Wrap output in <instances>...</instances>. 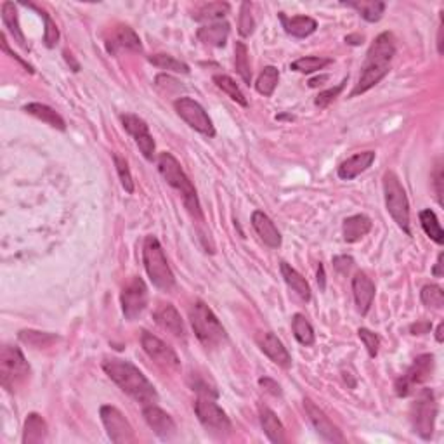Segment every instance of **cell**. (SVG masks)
<instances>
[{"mask_svg":"<svg viewBox=\"0 0 444 444\" xmlns=\"http://www.w3.org/2000/svg\"><path fill=\"white\" fill-rule=\"evenodd\" d=\"M396 54V38L394 35L384 32L380 33L375 40L370 45L368 52H366V60L361 68V77L357 80L356 87L350 92V97H356L360 94H365L370 89L375 87L385 79L389 72H391V61Z\"/></svg>","mask_w":444,"mask_h":444,"instance_id":"cell-1","label":"cell"},{"mask_svg":"<svg viewBox=\"0 0 444 444\" xmlns=\"http://www.w3.org/2000/svg\"><path fill=\"white\" fill-rule=\"evenodd\" d=\"M103 370L135 403H141L143 406H148V404H155L158 401L155 385L131 361L122 360V357H110V360H106L103 363Z\"/></svg>","mask_w":444,"mask_h":444,"instance_id":"cell-2","label":"cell"},{"mask_svg":"<svg viewBox=\"0 0 444 444\" xmlns=\"http://www.w3.org/2000/svg\"><path fill=\"white\" fill-rule=\"evenodd\" d=\"M157 165H158L160 175L165 179L167 184H170L175 191L181 193L182 201H184L186 209L189 210L191 216L198 221H204V213H201L196 189H194L191 179L186 175L184 170H182L181 163L177 162V158H175L172 153H167L165 151V153H160Z\"/></svg>","mask_w":444,"mask_h":444,"instance_id":"cell-3","label":"cell"},{"mask_svg":"<svg viewBox=\"0 0 444 444\" xmlns=\"http://www.w3.org/2000/svg\"><path fill=\"white\" fill-rule=\"evenodd\" d=\"M189 321L196 338L206 349L221 348L228 340V333L221 325L219 318L205 302L198 301L193 304V307L189 309Z\"/></svg>","mask_w":444,"mask_h":444,"instance_id":"cell-4","label":"cell"},{"mask_svg":"<svg viewBox=\"0 0 444 444\" xmlns=\"http://www.w3.org/2000/svg\"><path fill=\"white\" fill-rule=\"evenodd\" d=\"M143 262L148 278L155 287L163 292H170L175 287V276L169 266L165 252L157 236H146L143 243Z\"/></svg>","mask_w":444,"mask_h":444,"instance_id":"cell-5","label":"cell"},{"mask_svg":"<svg viewBox=\"0 0 444 444\" xmlns=\"http://www.w3.org/2000/svg\"><path fill=\"white\" fill-rule=\"evenodd\" d=\"M384 194L387 212L391 213L396 224L410 236V201H408L406 191L401 184L399 177L392 170H387L384 174Z\"/></svg>","mask_w":444,"mask_h":444,"instance_id":"cell-6","label":"cell"},{"mask_svg":"<svg viewBox=\"0 0 444 444\" xmlns=\"http://www.w3.org/2000/svg\"><path fill=\"white\" fill-rule=\"evenodd\" d=\"M30 377V365L19 348L4 345L0 350V384L4 389L14 392Z\"/></svg>","mask_w":444,"mask_h":444,"instance_id":"cell-7","label":"cell"},{"mask_svg":"<svg viewBox=\"0 0 444 444\" xmlns=\"http://www.w3.org/2000/svg\"><path fill=\"white\" fill-rule=\"evenodd\" d=\"M435 416H438V403L434 392L431 389H423L411 406V426L415 434L428 441L434 434Z\"/></svg>","mask_w":444,"mask_h":444,"instance_id":"cell-8","label":"cell"},{"mask_svg":"<svg viewBox=\"0 0 444 444\" xmlns=\"http://www.w3.org/2000/svg\"><path fill=\"white\" fill-rule=\"evenodd\" d=\"M194 413H196L200 423L206 428V432L216 435H226L231 431V420L226 415L219 404L216 403L213 396L200 394L194 403Z\"/></svg>","mask_w":444,"mask_h":444,"instance_id":"cell-9","label":"cell"},{"mask_svg":"<svg viewBox=\"0 0 444 444\" xmlns=\"http://www.w3.org/2000/svg\"><path fill=\"white\" fill-rule=\"evenodd\" d=\"M174 108L177 111V115L191 128L206 135V138H213L216 135V127H213L212 118H210L209 113L205 111V108L198 101L191 99V97H179V99L174 101Z\"/></svg>","mask_w":444,"mask_h":444,"instance_id":"cell-10","label":"cell"},{"mask_svg":"<svg viewBox=\"0 0 444 444\" xmlns=\"http://www.w3.org/2000/svg\"><path fill=\"white\" fill-rule=\"evenodd\" d=\"M434 372V356L432 354H422L413 361V365L406 370L401 379L396 382V394L399 397H406L413 392V387L426 382L432 377Z\"/></svg>","mask_w":444,"mask_h":444,"instance_id":"cell-11","label":"cell"},{"mask_svg":"<svg viewBox=\"0 0 444 444\" xmlns=\"http://www.w3.org/2000/svg\"><path fill=\"white\" fill-rule=\"evenodd\" d=\"M103 426L108 431V435L113 443L116 444H131L135 443V432L132 428L131 422L123 416V413L118 408L104 404L99 410Z\"/></svg>","mask_w":444,"mask_h":444,"instance_id":"cell-12","label":"cell"},{"mask_svg":"<svg viewBox=\"0 0 444 444\" xmlns=\"http://www.w3.org/2000/svg\"><path fill=\"white\" fill-rule=\"evenodd\" d=\"M122 311L128 321H135L148 307V287L139 276H134L122 290Z\"/></svg>","mask_w":444,"mask_h":444,"instance_id":"cell-13","label":"cell"},{"mask_svg":"<svg viewBox=\"0 0 444 444\" xmlns=\"http://www.w3.org/2000/svg\"><path fill=\"white\" fill-rule=\"evenodd\" d=\"M141 345L144 353H146L157 365L163 366V368L167 370H172V372L181 368V361H179L175 350L170 348V345H167L162 338H158L157 335L144 330L141 335Z\"/></svg>","mask_w":444,"mask_h":444,"instance_id":"cell-14","label":"cell"},{"mask_svg":"<svg viewBox=\"0 0 444 444\" xmlns=\"http://www.w3.org/2000/svg\"><path fill=\"white\" fill-rule=\"evenodd\" d=\"M122 123L126 127V131L132 135L134 143L138 144V148L141 150V153L144 155L146 160H153L155 155V141L153 135L150 134V127L144 122L143 118H139L138 115H122Z\"/></svg>","mask_w":444,"mask_h":444,"instance_id":"cell-15","label":"cell"},{"mask_svg":"<svg viewBox=\"0 0 444 444\" xmlns=\"http://www.w3.org/2000/svg\"><path fill=\"white\" fill-rule=\"evenodd\" d=\"M304 408H306L307 416H309L311 423H313L314 428L319 435H321L325 441L328 443H344L345 438L342 435V432L338 431V427L335 426L332 420L326 416V413L323 410H319L316 404L311 399H304Z\"/></svg>","mask_w":444,"mask_h":444,"instance_id":"cell-16","label":"cell"},{"mask_svg":"<svg viewBox=\"0 0 444 444\" xmlns=\"http://www.w3.org/2000/svg\"><path fill=\"white\" fill-rule=\"evenodd\" d=\"M143 416L151 431H153L160 439H163V441H170V439H174L175 435H177V426H175L172 416L167 411H163L162 408H158L157 404H148V406H144Z\"/></svg>","mask_w":444,"mask_h":444,"instance_id":"cell-17","label":"cell"},{"mask_svg":"<svg viewBox=\"0 0 444 444\" xmlns=\"http://www.w3.org/2000/svg\"><path fill=\"white\" fill-rule=\"evenodd\" d=\"M257 344H259L260 350L266 354L267 357L276 363L278 366H283V368H288L292 365V356L288 353L283 342L276 337L274 333L271 332H262L257 335Z\"/></svg>","mask_w":444,"mask_h":444,"instance_id":"cell-18","label":"cell"},{"mask_svg":"<svg viewBox=\"0 0 444 444\" xmlns=\"http://www.w3.org/2000/svg\"><path fill=\"white\" fill-rule=\"evenodd\" d=\"M353 295L361 316H366L375 299V283L368 278L366 272H356L353 278Z\"/></svg>","mask_w":444,"mask_h":444,"instance_id":"cell-19","label":"cell"},{"mask_svg":"<svg viewBox=\"0 0 444 444\" xmlns=\"http://www.w3.org/2000/svg\"><path fill=\"white\" fill-rule=\"evenodd\" d=\"M153 318L162 330H165V332H169L177 338H184V323H182L181 314L177 313V309L172 304H160Z\"/></svg>","mask_w":444,"mask_h":444,"instance_id":"cell-20","label":"cell"},{"mask_svg":"<svg viewBox=\"0 0 444 444\" xmlns=\"http://www.w3.org/2000/svg\"><path fill=\"white\" fill-rule=\"evenodd\" d=\"M252 226H254L259 238L264 241V245H267L270 248L282 247V233L278 231V228L271 221V217L267 213H264L262 210H255L252 213Z\"/></svg>","mask_w":444,"mask_h":444,"instance_id":"cell-21","label":"cell"},{"mask_svg":"<svg viewBox=\"0 0 444 444\" xmlns=\"http://www.w3.org/2000/svg\"><path fill=\"white\" fill-rule=\"evenodd\" d=\"M373 162H375V151H361V153H356L354 157L342 162L337 174L342 181H353L357 175L366 172Z\"/></svg>","mask_w":444,"mask_h":444,"instance_id":"cell-22","label":"cell"},{"mask_svg":"<svg viewBox=\"0 0 444 444\" xmlns=\"http://www.w3.org/2000/svg\"><path fill=\"white\" fill-rule=\"evenodd\" d=\"M108 52L116 54L118 49L132 50V52H143V44L141 38L138 37V33L127 25H120L111 35L110 42L106 44Z\"/></svg>","mask_w":444,"mask_h":444,"instance_id":"cell-23","label":"cell"},{"mask_svg":"<svg viewBox=\"0 0 444 444\" xmlns=\"http://www.w3.org/2000/svg\"><path fill=\"white\" fill-rule=\"evenodd\" d=\"M229 32H231L229 23L217 21L201 26L196 32V37L201 44L209 45V48H224L229 38Z\"/></svg>","mask_w":444,"mask_h":444,"instance_id":"cell-24","label":"cell"},{"mask_svg":"<svg viewBox=\"0 0 444 444\" xmlns=\"http://www.w3.org/2000/svg\"><path fill=\"white\" fill-rule=\"evenodd\" d=\"M279 19H282L283 28L287 30V33H290L292 37H297V38L309 37V35H313L318 28L316 19H313L311 16L287 18L285 13H279Z\"/></svg>","mask_w":444,"mask_h":444,"instance_id":"cell-25","label":"cell"},{"mask_svg":"<svg viewBox=\"0 0 444 444\" xmlns=\"http://www.w3.org/2000/svg\"><path fill=\"white\" fill-rule=\"evenodd\" d=\"M370 231H372V221H370V217L363 216V213L348 217L344 221V226H342L344 240L348 243H356V241L365 238Z\"/></svg>","mask_w":444,"mask_h":444,"instance_id":"cell-26","label":"cell"},{"mask_svg":"<svg viewBox=\"0 0 444 444\" xmlns=\"http://www.w3.org/2000/svg\"><path fill=\"white\" fill-rule=\"evenodd\" d=\"M260 423H262L264 432H266L267 439L274 444L287 443V432L283 423L276 416V413L270 410V408H260Z\"/></svg>","mask_w":444,"mask_h":444,"instance_id":"cell-27","label":"cell"},{"mask_svg":"<svg viewBox=\"0 0 444 444\" xmlns=\"http://www.w3.org/2000/svg\"><path fill=\"white\" fill-rule=\"evenodd\" d=\"M23 111L35 116V118L42 120V122L48 123V126L50 127L57 128V131H66V123H65L63 116H61L56 110H52V108L48 106V104L28 103L23 106Z\"/></svg>","mask_w":444,"mask_h":444,"instance_id":"cell-28","label":"cell"},{"mask_svg":"<svg viewBox=\"0 0 444 444\" xmlns=\"http://www.w3.org/2000/svg\"><path fill=\"white\" fill-rule=\"evenodd\" d=\"M48 438V423L38 413H30L25 422V432H23V443L38 444L44 443Z\"/></svg>","mask_w":444,"mask_h":444,"instance_id":"cell-29","label":"cell"},{"mask_svg":"<svg viewBox=\"0 0 444 444\" xmlns=\"http://www.w3.org/2000/svg\"><path fill=\"white\" fill-rule=\"evenodd\" d=\"M279 267H282V276L285 278L287 285L290 287L292 290H294L304 302H309L311 301V287H309V283L306 282V278H304L301 272L295 271L294 267L290 266V264L282 262V266Z\"/></svg>","mask_w":444,"mask_h":444,"instance_id":"cell-30","label":"cell"},{"mask_svg":"<svg viewBox=\"0 0 444 444\" xmlns=\"http://www.w3.org/2000/svg\"><path fill=\"white\" fill-rule=\"evenodd\" d=\"M345 6L356 9L361 18L368 23L380 21L385 13V2L382 0H350V2H345Z\"/></svg>","mask_w":444,"mask_h":444,"instance_id":"cell-31","label":"cell"},{"mask_svg":"<svg viewBox=\"0 0 444 444\" xmlns=\"http://www.w3.org/2000/svg\"><path fill=\"white\" fill-rule=\"evenodd\" d=\"M2 21H4V25H6V28L9 30V33L13 35L14 42H16L19 48H23V49L28 48V45H26V40H25V35H23L21 28H19L18 11H16V6H14L13 2H4L2 4Z\"/></svg>","mask_w":444,"mask_h":444,"instance_id":"cell-32","label":"cell"},{"mask_svg":"<svg viewBox=\"0 0 444 444\" xmlns=\"http://www.w3.org/2000/svg\"><path fill=\"white\" fill-rule=\"evenodd\" d=\"M229 13V4L226 2H206L201 4L196 11L193 13L194 21L200 23H217L221 21L226 14Z\"/></svg>","mask_w":444,"mask_h":444,"instance_id":"cell-33","label":"cell"},{"mask_svg":"<svg viewBox=\"0 0 444 444\" xmlns=\"http://www.w3.org/2000/svg\"><path fill=\"white\" fill-rule=\"evenodd\" d=\"M292 330H294V335L295 338H297L299 344L306 345V348L313 345L314 340H316L313 325L307 321V318L304 316V314H295V316L292 318Z\"/></svg>","mask_w":444,"mask_h":444,"instance_id":"cell-34","label":"cell"},{"mask_svg":"<svg viewBox=\"0 0 444 444\" xmlns=\"http://www.w3.org/2000/svg\"><path fill=\"white\" fill-rule=\"evenodd\" d=\"M420 224H422V229L426 231V235L431 240H434L438 245L444 243V231L439 224L438 216L434 213V210L426 209L420 212Z\"/></svg>","mask_w":444,"mask_h":444,"instance_id":"cell-35","label":"cell"},{"mask_svg":"<svg viewBox=\"0 0 444 444\" xmlns=\"http://www.w3.org/2000/svg\"><path fill=\"white\" fill-rule=\"evenodd\" d=\"M279 82V70L276 66H266V68L260 72L259 79L255 82V89L259 94L264 97H271L272 92L276 91Z\"/></svg>","mask_w":444,"mask_h":444,"instance_id":"cell-36","label":"cell"},{"mask_svg":"<svg viewBox=\"0 0 444 444\" xmlns=\"http://www.w3.org/2000/svg\"><path fill=\"white\" fill-rule=\"evenodd\" d=\"M213 84H216L222 92H226V94L231 97V99L235 101V103H238L240 106H243V108L248 106L247 97L243 96V92L240 91V87H238V85H236V82L233 80L231 77H228V75H216V77H213Z\"/></svg>","mask_w":444,"mask_h":444,"instance_id":"cell-37","label":"cell"},{"mask_svg":"<svg viewBox=\"0 0 444 444\" xmlns=\"http://www.w3.org/2000/svg\"><path fill=\"white\" fill-rule=\"evenodd\" d=\"M18 337L23 344L30 345L33 349L49 348V345H52L57 340V337H54V335L45 332H35V330H21Z\"/></svg>","mask_w":444,"mask_h":444,"instance_id":"cell-38","label":"cell"},{"mask_svg":"<svg viewBox=\"0 0 444 444\" xmlns=\"http://www.w3.org/2000/svg\"><path fill=\"white\" fill-rule=\"evenodd\" d=\"M235 66L236 72L241 77V80L247 85L252 82V70H250V60H248V49L243 42H236L235 45Z\"/></svg>","mask_w":444,"mask_h":444,"instance_id":"cell-39","label":"cell"},{"mask_svg":"<svg viewBox=\"0 0 444 444\" xmlns=\"http://www.w3.org/2000/svg\"><path fill=\"white\" fill-rule=\"evenodd\" d=\"M151 65L158 66L162 70H169V72H175V73H184L188 75L189 73V66L181 60H175L174 56H169V54H155V56L148 57Z\"/></svg>","mask_w":444,"mask_h":444,"instance_id":"cell-40","label":"cell"},{"mask_svg":"<svg viewBox=\"0 0 444 444\" xmlns=\"http://www.w3.org/2000/svg\"><path fill=\"white\" fill-rule=\"evenodd\" d=\"M328 65H332V60H330V57L306 56V57H301V60L294 61V63H292V70L299 73H306L307 75V73L319 72V70H323Z\"/></svg>","mask_w":444,"mask_h":444,"instance_id":"cell-41","label":"cell"},{"mask_svg":"<svg viewBox=\"0 0 444 444\" xmlns=\"http://www.w3.org/2000/svg\"><path fill=\"white\" fill-rule=\"evenodd\" d=\"M420 299H422L423 306L432 307V309H443L444 306V292L438 285L423 287L422 292H420Z\"/></svg>","mask_w":444,"mask_h":444,"instance_id":"cell-42","label":"cell"},{"mask_svg":"<svg viewBox=\"0 0 444 444\" xmlns=\"http://www.w3.org/2000/svg\"><path fill=\"white\" fill-rule=\"evenodd\" d=\"M113 160H115L116 172H118L120 182H122L123 189H126L128 194H132V193H134V179H132V174H131V169H128L127 160L120 157L118 153L113 155Z\"/></svg>","mask_w":444,"mask_h":444,"instance_id":"cell-43","label":"cell"},{"mask_svg":"<svg viewBox=\"0 0 444 444\" xmlns=\"http://www.w3.org/2000/svg\"><path fill=\"white\" fill-rule=\"evenodd\" d=\"M255 21L252 18V6L250 2H243L240 7V19H238V32L241 37H250L254 33Z\"/></svg>","mask_w":444,"mask_h":444,"instance_id":"cell-44","label":"cell"},{"mask_svg":"<svg viewBox=\"0 0 444 444\" xmlns=\"http://www.w3.org/2000/svg\"><path fill=\"white\" fill-rule=\"evenodd\" d=\"M357 337L361 338V342L365 344L366 350H368L370 357H377L380 349V337L377 333H373L372 330L368 328H360L357 330Z\"/></svg>","mask_w":444,"mask_h":444,"instance_id":"cell-45","label":"cell"},{"mask_svg":"<svg viewBox=\"0 0 444 444\" xmlns=\"http://www.w3.org/2000/svg\"><path fill=\"white\" fill-rule=\"evenodd\" d=\"M40 14H42V18H44V21H45V32H44V44H45V48H49V49L56 48L57 40H60V30H57L56 23H54L52 19H50V16H49L48 13L40 11Z\"/></svg>","mask_w":444,"mask_h":444,"instance_id":"cell-46","label":"cell"},{"mask_svg":"<svg viewBox=\"0 0 444 444\" xmlns=\"http://www.w3.org/2000/svg\"><path fill=\"white\" fill-rule=\"evenodd\" d=\"M345 84H348V79L342 80V84H338L335 89H328V91L319 92L316 99H314V104H316V106H319V108H326L330 103H333V101L337 99L338 94L342 92V89L345 87Z\"/></svg>","mask_w":444,"mask_h":444,"instance_id":"cell-47","label":"cell"},{"mask_svg":"<svg viewBox=\"0 0 444 444\" xmlns=\"http://www.w3.org/2000/svg\"><path fill=\"white\" fill-rule=\"evenodd\" d=\"M432 179H434V189H435V196H438V201L439 205H443V179H444V174H443V165L441 163H438L434 169V174H432Z\"/></svg>","mask_w":444,"mask_h":444,"instance_id":"cell-48","label":"cell"},{"mask_svg":"<svg viewBox=\"0 0 444 444\" xmlns=\"http://www.w3.org/2000/svg\"><path fill=\"white\" fill-rule=\"evenodd\" d=\"M353 264H354L353 257H348V255H338L333 259L335 270H337L338 272H342V274H344V272H348L350 267H353Z\"/></svg>","mask_w":444,"mask_h":444,"instance_id":"cell-49","label":"cell"},{"mask_svg":"<svg viewBox=\"0 0 444 444\" xmlns=\"http://www.w3.org/2000/svg\"><path fill=\"white\" fill-rule=\"evenodd\" d=\"M259 384H260V387H262L264 391L270 392V394L282 396V387H279L278 382H274L272 379H267V377H266V379H260Z\"/></svg>","mask_w":444,"mask_h":444,"instance_id":"cell-50","label":"cell"},{"mask_svg":"<svg viewBox=\"0 0 444 444\" xmlns=\"http://www.w3.org/2000/svg\"><path fill=\"white\" fill-rule=\"evenodd\" d=\"M431 328H432V325L428 321H418V323H415V325H411L410 332L411 335H423V333L431 332Z\"/></svg>","mask_w":444,"mask_h":444,"instance_id":"cell-51","label":"cell"},{"mask_svg":"<svg viewBox=\"0 0 444 444\" xmlns=\"http://www.w3.org/2000/svg\"><path fill=\"white\" fill-rule=\"evenodd\" d=\"M318 283H319V288H321V290H325L326 278H325V267H323V264H319V267H318Z\"/></svg>","mask_w":444,"mask_h":444,"instance_id":"cell-52","label":"cell"},{"mask_svg":"<svg viewBox=\"0 0 444 444\" xmlns=\"http://www.w3.org/2000/svg\"><path fill=\"white\" fill-rule=\"evenodd\" d=\"M443 254H439V257H438V262H435V266H434V270H432V274L435 276V278H441L443 276Z\"/></svg>","mask_w":444,"mask_h":444,"instance_id":"cell-53","label":"cell"},{"mask_svg":"<svg viewBox=\"0 0 444 444\" xmlns=\"http://www.w3.org/2000/svg\"><path fill=\"white\" fill-rule=\"evenodd\" d=\"M328 79H330L328 75H321V77H318V79H313V80L309 82V87H318V85H321V84H325V82H328Z\"/></svg>","mask_w":444,"mask_h":444,"instance_id":"cell-54","label":"cell"},{"mask_svg":"<svg viewBox=\"0 0 444 444\" xmlns=\"http://www.w3.org/2000/svg\"><path fill=\"white\" fill-rule=\"evenodd\" d=\"M443 330H444V323L441 321V323H439L438 330H435V340H438V342H439V344H441V342H443V338H444V337H443Z\"/></svg>","mask_w":444,"mask_h":444,"instance_id":"cell-55","label":"cell"},{"mask_svg":"<svg viewBox=\"0 0 444 444\" xmlns=\"http://www.w3.org/2000/svg\"><path fill=\"white\" fill-rule=\"evenodd\" d=\"M65 57H66V61H68V65H70V63L73 65V72H79L80 66H79V63H75V61H73L72 54H70V52H65Z\"/></svg>","mask_w":444,"mask_h":444,"instance_id":"cell-56","label":"cell"}]
</instances>
